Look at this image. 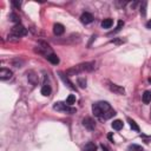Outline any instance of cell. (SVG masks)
<instances>
[{"instance_id":"1","label":"cell","mask_w":151,"mask_h":151,"mask_svg":"<svg viewBox=\"0 0 151 151\" xmlns=\"http://www.w3.org/2000/svg\"><path fill=\"white\" fill-rule=\"evenodd\" d=\"M92 112L100 120H107L116 116V111L111 107L107 101H97L92 105Z\"/></svg>"},{"instance_id":"2","label":"cell","mask_w":151,"mask_h":151,"mask_svg":"<svg viewBox=\"0 0 151 151\" xmlns=\"http://www.w3.org/2000/svg\"><path fill=\"white\" fill-rule=\"evenodd\" d=\"M96 67V63L94 61H86V63H81V64H78L76 66H72L70 68L66 70V74L68 76H78L79 73H83V72H91L93 71Z\"/></svg>"},{"instance_id":"3","label":"cell","mask_w":151,"mask_h":151,"mask_svg":"<svg viewBox=\"0 0 151 151\" xmlns=\"http://www.w3.org/2000/svg\"><path fill=\"white\" fill-rule=\"evenodd\" d=\"M53 109L59 111V112H65V113H68V114H72V113H76V109L74 107H71L70 105H67L66 103H63V101H57L53 104Z\"/></svg>"},{"instance_id":"4","label":"cell","mask_w":151,"mask_h":151,"mask_svg":"<svg viewBox=\"0 0 151 151\" xmlns=\"http://www.w3.org/2000/svg\"><path fill=\"white\" fill-rule=\"evenodd\" d=\"M11 34L20 39L21 37H24V35L27 34V29H26L21 24H18V25H14V26L12 27V29H11Z\"/></svg>"},{"instance_id":"5","label":"cell","mask_w":151,"mask_h":151,"mask_svg":"<svg viewBox=\"0 0 151 151\" xmlns=\"http://www.w3.org/2000/svg\"><path fill=\"white\" fill-rule=\"evenodd\" d=\"M107 86H109L110 91L113 92V93H116V94H119V96L125 94V88L123 86H120V85H117V84H113V83H110L109 81V85Z\"/></svg>"},{"instance_id":"6","label":"cell","mask_w":151,"mask_h":151,"mask_svg":"<svg viewBox=\"0 0 151 151\" xmlns=\"http://www.w3.org/2000/svg\"><path fill=\"white\" fill-rule=\"evenodd\" d=\"M58 74L60 76V78H61V80L64 81V84L68 87V88H71V90H73V91H77V87H76V85L68 79V77L67 76H65L63 72H58Z\"/></svg>"},{"instance_id":"7","label":"cell","mask_w":151,"mask_h":151,"mask_svg":"<svg viewBox=\"0 0 151 151\" xmlns=\"http://www.w3.org/2000/svg\"><path fill=\"white\" fill-rule=\"evenodd\" d=\"M83 125H84L88 131H93L94 127H96L94 120H93L92 118H90V117H85V118L83 119Z\"/></svg>"},{"instance_id":"8","label":"cell","mask_w":151,"mask_h":151,"mask_svg":"<svg viewBox=\"0 0 151 151\" xmlns=\"http://www.w3.org/2000/svg\"><path fill=\"white\" fill-rule=\"evenodd\" d=\"M80 21H81L83 24H85V25L91 24V22L93 21V15H92L91 13H88V12H85V13H83V14L80 15Z\"/></svg>"},{"instance_id":"9","label":"cell","mask_w":151,"mask_h":151,"mask_svg":"<svg viewBox=\"0 0 151 151\" xmlns=\"http://www.w3.org/2000/svg\"><path fill=\"white\" fill-rule=\"evenodd\" d=\"M13 77V72L7 70V68H1L0 70V79L1 80H8Z\"/></svg>"},{"instance_id":"10","label":"cell","mask_w":151,"mask_h":151,"mask_svg":"<svg viewBox=\"0 0 151 151\" xmlns=\"http://www.w3.org/2000/svg\"><path fill=\"white\" fill-rule=\"evenodd\" d=\"M64 32H65L64 25H61V24H59V22H57V24L53 25V33H54L55 35H61V34H64Z\"/></svg>"},{"instance_id":"11","label":"cell","mask_w":151,"mask_h":151,"mask_svg":"<svg viewBox=\"0 0 151 151\" xmlns=\"http://www.w3.org/2000/svg\"><path fill=\"white\" fill-rule=\"evenodd\" d=\"M27 78H28V81L32 84V85H37L38 84V76L33 72V71H29L27 73Z\"/></svg>"},{"instance_id":"12","label":"cell","mask_w":151,"mask_h":151,"mask_svg":"<svg viewBox=\"0 0 151 151\" xmlns=\"http://www.w3.org/2000/svg\"><path fill=\"white\" fill-rule=\"evenodd\" d=\"M46 59H47L51 64H53V65H58V64H59V57H58L57 54H54V53L48 54V55L46 57Z\"/></svg>"},{"instance_id":"13","label":"cell","mask_w":151,"mask_h":151,"mask_svg":"<svg viewBox=\"0 0 151 151\" xmlns=\"http://www.w3.org/2000/svg\"><path fill=\"white\" fill-rule=\"evenodd\" d=\"M51 86L48 85V84H45L42 87H41V94L42 96H45V97H48L50 94H51Z\"/></svg>"},{"instance_id":"14","label":"cell","mask_w":151,"mask_h":151,"mask_svg":"<svg viewBox=\"0 0 151 151\" xmlns=\"http://www.w3.org/2000/svg\"><path fill=\"white\" fill-rule=\"evenodd\" d=\"M142 99H143V103H144V104L151 103V91H145V92L143 93Z\"/></svg>"},{"instance_id":"15","label":"cell","mask_w":151,"mask_h":151,"mask_svg":"<svg viewBox=\"0 0 151 151\" xmlns=\"http://www.w3.org/2000/svg\"><path fill=\"white\" fill-rule=\"evenodd\" d=\"M111 126H112V129L113 130H120L122 127H123V122L122 120H119V119H116V120H113L112 122V124H111Z\"/></svg>"},{"instance_id":"16","label":"cell","mask_w":151,"mask_h":151,"mask_svg":"<svg viewBox=\"0 0 151 151\" xmlns=\"http://www.w3.org/2000/svg\"><path fill=\"white\" fill-rule=\"evenodd\" d=\"M112 25H113V20L110 19V18L104 19V20L101 21V27H103V28H110Z\"/></svg>"},{"instance_id":"17","label":"cell","mask_w":151,"mask_h":151,"mask_svg":"<svg viewBox=\"0 0 151 151\" xmlns=\"http://www.w3.org/2000/svg\"><path fill=\"white\" fill-rule=\"evenodd\" d=\"M127 122H129L130 127H131L132 130H134V131H137V132H139V131H140V129H139L138 124H137V123H136L133 119H131V118H129V117H127Z\"/></svg>"},{"instance_id":"18","label":"cell","mask_w":151,"mask_h":151,"mask_svg":"<svg viewBox=\"0 0 151 151\" xmlns=\"http://www.w3.org/2000/svg\"><path fill=\"white\" fill-rule=\"evenodd\" d=\"M84 151H97V146H96V144H94V143L88 142V143L85 145Z\"/></svg>"},{"instance_id":"19","label":"cell","mask_w":151,"mask_h":151,"mask_svg":"<svg viewBox=\"0 0 151 151\" xmlns=\"http://www.w3.org/2000/svg\"><path fill=\"white\" fill-rule=\"evenodd\" d=\"M9 20L13 21V22H15V25L20 24V18H19V15L17 13H11L9 14Z\"/></svg>"},{"instance_id":"20","label":"cell","mask_w":151,"mask_h":151,"mask_svg":"<svg viewBox=\"0 0 151 151\" xmlns=\"http://www.w3.org/2000/svg\"><path fill=\"white\" fill-rule=\"evenodd\" d=\"M77 83H78L79 87H81V88H85V87H86V78L79 77V78L77 79Z\"/></svg>"},{"instance_id":"21","label":"cell","mask_w":151,"mask_h":151,"mask_svg":"<svg viewBox=\"0 0 151 151\" xmlns=\"http://www.w3.org/2000/svg\"><path fill=\"white\" fill-rule=\"evenodd\" d=\"M129 151H145L140 145H137V144H132L129 146Z\"/></svg>"},{"instance_id":"22","label":"cell","mask_w":151,"mask_h":151,"mask_svg":"<svg viewBox=\"0 0 151 151\" xmlns=\"http://www.w3.org/2000/svg\"><path fill=\"white\" fill-rule=\"evenodd\" d=\"M76 103V96L74 94H70L67 98H66V104L67 105H72Z\"/></svg>"},{"instance_id":"23","label":"cell","mask_w":151,"mask_h":151,"mask_svg":"<svg viewBox=\"0 0 151 151\" xmlns=\"http://www.w3.org/2000/svg\"><path fill=\"white\" fill-rule=\"evenodd\" d=\"M140 14H142V17H145V14H146V1H143L140 5Z\"/></svg>"},{"instance_id":"24","label":"cell","mask_w":151,"mask_h":151,"mask_svg":"<svg viewBox=\"0 0 151 151\" xmlns=\"http://www.w3.org/2000/svg\"><path fill=\"white\" fill-rule=\"evenodd\" d=\"M123 26H124V21H123V20H119V21H118V24H117V27H116V29L113 31V33H117V32H119V31L123 28Z\"/></svg>"},{"instance_id":"25","label":"cell","mask_w":151,"mask_h":151,"mask_svg":"<svg viewBox=\"0 0 151 151\" xmlns=\"http://www.w3.org/2000/svg\"><path fill=\"white\" fill-rule=\"evenodd\" d=\"M111 42L112 44H117V45H119V44H123V42H125V39H112L111 40Z\"/></svg>"},{"instance_id":"26","label":"cell","mask_w":151,"mask_h":151,"mask_svg":"<svg viewBox=\"0 0 151 151\" xmlns=\"http://www.w3.org/2000/svg\"><path fill=\"white\" fill-rule=\"evenodd\" d=\"M140 137L144 139V142H145V143H150V142H151V136H149V137H147V136H145V134H140Z\"/></svg>"},{"instance_id":"27","label":"cell","mask_w":151,"mask_h":151,"mask_svg":"<svg viewBox=\"0 0 151 151\" xmlns=\"http://www.w3.org/2000/svg\"><path fill=\"white\" fill-rule=\"evenodd\" d=\"M12 5H13L15 8H18V9L20 8V2H18V1H15V0H13V1H12Z\"/></svg>"},{"instance_id":"28","label":"cell","mask_w":151,"mask_h":151,"mask_svg":"<svg viewBox=\"0 0 151 151\" xmlns=\"http://www.w3.org/2000/svg\"><path fill=\"white\" fill-rule=\"evenodd\" d=\"M145 26H146V28H149V29H151V19H150V20H149V21L146 22V25H145Z\"/></svg>"},{"instance_id":"29","label":"cell","mask_w":151,"mask_h":151,"mask_svg":"<svg viewBox=\"0 0 151 151\" xmlns=\"http://www.w3.org/2000/svg\"><path fill=\"white\" fill-rule=\"evenodd\" d=\"M107 138H109L110 140H113V134H112V133H109V136H107Z\"/></svg>"},{"instance_id":"30","label":"cell","mask_w":151,"mask_h":151,"mask_svg":"<svg viewBox=\"0 0 151 151\" xmlns=\"http://www.w3.org/2000/svg\"><path fill=\"white\" fill-rule=\"evenodd\" d=\"M100 146H101V149H103V150H104V151H109V150H107V147H106V146H105V145H104V144H101V145H100Z\"/></svg>"},{"instance_id":"31","label":"cell","mask_w":151,"mask_h":151,"mask_svg":"<svg viewBox=\"0 0 151 151\" xmlns=\"http://www.w3.org/2000/svg\"><path fill=\"white\" fill-rule=\"evenodd\" d=\"M149 83H151V78H149Z\"/></svg>"},{"instance_id":"32","label":"cell","mask_w":151,"mask_h":151,"mask_svg":"<svg viewBox=\"0 0 151 151\" xmlns=\"http://www.w3.org/2000/svg\"><path fill=\"white\" fill-rule=\"evenodd\" d=\"M150 113H151V110H150Z\"/></svg>"}]
</instances>
